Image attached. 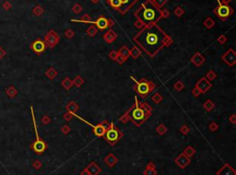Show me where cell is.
Here are the masks:
<instances>
[{"instance_id":"obj_1","label":"cell","mask_w":236,"mask_h":175,"mask_svg":"<svg viewBox=\"0 0 236 175\" xmlns=\"http://www.w3.org/2000/svg\"><path fill=\"white\" fill-rule=\"evenodd\" d=\"M134 42L146 54L153 58L165 47L173 44V40L157 24L145 26L133 38Z\"/></svg>"},{"instance_id":"obj_2","label":"cell","mask_w":236,"mask_h":175,"mask_svg":"<svg viewBox=\"0 0 236 175\" xmlns=\"http://www.w3.org/2000/svg\"><path fill=\"white\" fill-rule=\"evenodd\" d=\"M152 115V107L146 102H140L138 96H135V103L127 109V111L119 118V120L125 124L131 121L136 127L143 125Z\"/></svg>"},{"instance_id":"obj_3","label":"cell","mask_w":236,"mask_h":175,"mask_svg":"<svg viewBox=\"0 0 236 175\" xmlns=\"http://www.w3.org/2000/svg\"><path fill=\"white\" fill-rule=\"evenodd\" d=\"M135 16L145 27L157 23L161 18V10L152 0H147L135 11Z\"/></svg>"},{"instance_id":"obj_4","label":"cell","mask_w":236,"mask_h":175,"mask_svg":"<svg viewBox=\"0 0 236 175\" xmlns=\"http://www.w3.org/2000/svg\"><path fill=\"white\" fill-rule=\"evenodd\" d=\"M131 80L135 82L136 85L134 86V90L137 92V94L140 96V98H147L149 95H151L154 89L156 88V84L151 82L147 80L146 78H141L140 80H137L135 77L130 76Z\"/></svg>"},{"instance_id":"obj_5","label":"cell","mask_w":236,"mask_h":175,"mask_svg":"<svg viewBox=\"0 0 236 175\" xmlns=\"http://www.w3.org/2000/svg\"><path fill=\"white\" fill-rule=\"evenodd\" d=\"M31 112H32V117H33V128H34V131H35V136H36V140L34 141V143L33 144V149L38 153L41 154L46 149H47V145L44 141L40 139L39 133L37 130V124H36V120H35V116H34V112H33V107L31 106Z\"/></svg>"},{"instance_id":"obj_6","label":"cell","mask_w":236,"mask_h":175,"mask_svg":"<svg viewBox=\"0 0 236 175\" xmlns=\"http://www.w3.org/2000/svg\"><path fill=\"white\" fill-rule=\"evenodd\" d=\"M123 136L124 134L115 126V124L111 127V128L106 130L104 135L105 140L111 146H115L118 141L123 138Z\"/></svg>"},{"instance_id":"obj_7","label":"cell","mask_w":236,"mask_h":175,"mask_svg":"<svg viewBox=\"0 0 236 175\" xmlns=\"http://www.w3.org/2000/svg\"><path fill=\"white\" fill-rule=\"evenodd\" d=\"M214 12L216 13V15L220 18L225 20L226 18H228L234 13V9L231 6H227V5H224V4H221L219 1V6L214 9Z\"/></svg>"},{"instance_id":"obj_8","label":"cell","mask_w":236,"mask_h":175,"mask_svg":"<svg viewBox=\"0 0 236 175\" xmlns=\"http://www.w3.org/2000/svg\"><path fill=\"white\" fill-rule=\"evenodd\" d=\"M73 116H76V117H78L79 120L83 121V122H84L86 125H88V126L91 127V128H92V129H93V133H94V135H95L96 137H99V138L104 137L106 130H105V128H103V127L101 125V123L95 126V125H92L91 123H90L89 121L85 120L83 117H81L80 116H78V115H76V114H74V115H73Z\"/></svg>"},{"instance_id":"obj_9","label":"cell","mask_w":236,"mask_h":175,"mask_svg":"<svg viewBox=\"0 0 236 175\" xmlns=\"http://www.w3.org/2000/svg\"><path fill=\"white\" fill-rule=\"evenodd\" d=\"M221 60L230 67L234 66L236 63V52L234 49H229L221 55Z\"/></svg>"},{"instance_id":"obj_10","label":"cell","mask_w":236,"mask_h":175,"mask_svg":"<svg viewBox=\"0 0 236 175\" xmlns=\"http://www.w3.org/2000/svg\"><path fill=\"white\" fill-rule=\"evenodd\" d=\"M59 40H60L59 36L57 35L54 31H49V32L46 34V36H45V44H46V46L49 47V48H54V47H55V46L58 44Z\"/></svg>"},{"instance_id":"obj_11","label":"cell","mask_w":236,"mask_h":175,"mask_svg":"<svg viewBox=\"0 0 236 175\" xmlns=\"http://www.w3.org/2000/svg\"><path fill=\"white\" fill-rule=\"evenodd\" d=\"M197 88L199 89V91L201 92V94H205L207 93L211 87H212V83H210V81H208L205 76L200 78L197 83H196V85H195Z\"/></svg>"},{"instance_id":"obj_12","label":"cell","mask_w":236,"mask_h":175,"mask_svg":"<svg viewBox=\"0 0 236 175\" xmlns=\"http://www.w3.org/2000/svg\"><path fill=\"white\" fill-rule=\"evenodd\" d=\"M174 162L181 168V169H185L190 162H191V159L188 158L187 156H186L184 153L179 154L175 159H174Z\"/></svg>"},{"instance_id":"obj_13","label":"cell","mask_w":236,"mask_h":175,"mask_svg":"<svg viewBox=\"0 0 236 175\" xmlns=\"http://www.w3.org/2000/svg\"><path fill=\"white\" fill-rule=\"evenodd\" d=\"M121 1V6L119 8V12L124 15L125 14L138 0H120Z\"/></svg>"},{"instance_id":"obj_14","label":"cell","mask_w":236,"mask_h":175,"mask_svg":"<svg viewBox=\"0 0 236 175\" xmlns=\"http://www.w3.org/2000/svg\"><path fill=\"white\" fill-rule=\"evenodd\" d=\"M32 49L33 51L36 53V54H41L42 53L45 49H46V44L44 41L41 40V39H37L35 40L33 44H32Z\"/></svg>"},{"instance_id":"obj_15","label":"cell","mask_w":236,"mask_h":175,"mask_svg":"<svg viewBox=\"0 0 236 175\" xmlns=\"http://www.w3.org/2000/svg\"><path fill=\"white\" fill-rule=\"evenodd\" d=\"M216 174L217 175H236L235 171L234 170V168L230 165V164H228V163H226V164H224L217 173H216Z\"/></svg>"},{"instance_id":"obj_16","label":"cell","mask_w":236,"mask_h":175,"mask_svg":"<svg viewBox=\"0 0 236 175\" xmlns=\"http://www.w3.org/2000/svg\"><path fill=\"white\" fill-rule=\"evenodd\" d=\"M206 59L205 57L200 53V52H196L190 59V62L196 66V67H200L204 63H205Z\"/></svg>"},{"instance_id":"obj_17","label":"cell","mask_w":236,"mask_h":175,"mask_svg":"<svg viewBox=\"0 0 236 175\" xmlns=\"http://www.w3.org/2000/svg\"><path fill=\"white\" fill-rule=\"evenodd\" d=\"M94 23L96 25L97 30H99V31L106 30L109 27V20L104 17H100Z\"/></svg>"},{"instance_id":"obj_18","label":"cell","mask_w":236,"mask_h":175,"mask_svg":"<svg viewBox=\"0 0 236 175\" xmlns=\"http://www.w3.org/2000/svg\"><path fill=\"white\" fill-rule=\"evenodd\" d=\"M85 170L89 173L90 175H98L102 172V169L94 161H91Z\"/></svg>"},{"instance_id":"obj_19","label":"cell","mask_w":236,"mask_h":175,"mask_svg":"<svg viewBox=\"0 0 236 175\" xmlns=\"http://www.w3.org/2000/svg\"><path fill=\"white\" fill-rule=\"evenodd\" d=\"M118 159L113 154V153H109L105 158H104V162L109 166V167H114L116 163H117Z\"/></svg>"},{"instance_id":"obj_20","label":"cell","mask_w":236,"mask_h":175,"mask_svg":"<svg viewBox=\"0 0 236 175\" xmlns=\"http://www.w3.org/2000/svg\"><path fill=\"white\" fill-rule=\"evenodd\" d=\"M116 38H117V35L116 34V32L114 31H112V30H109L104 36H103V39H104V40L107 42V43H112V42H114L116 39Z\"/></svg>"},{"instance_id":"obj_21","label":"cell","mask_w":236,"mask_h":175,"mask_svg":"<svg viewBox=\"0 0 236 175\" xmlns=\"http://www.w3.org/2000/svg\"><path fill=\"white\" fill-rule=\"evenodd\" d=\"M79 109V105L76 103V102H74V101H70L68 105H66V110L68 111V112H69V113H71V114H76L77 113V111Z\"/></svg>"},{"instance_id":"obj_22","label":"cell","mask_w":236,"mask_h":175,"mask_svg":"<svg viewBox=\"0 0 236 175\" xmlns=\"http://www.w3.org/2000/svg\"><path fill=\"white\" fill-rule=\"evenodd\" d=\"M143 174L144 175H157V171H156V167L155 165L152 163V162H150L145 171L143 172Z\"/></svg>"},{"instance_id":"obj_23","label":"cell","mask_w":236,"mask_h":175,"mask_svg":"<svg viewBox=\"0 0 236 175\" xmlns=\"http://www.w3.org/2000/svg\"><path fill=\"white\" fill-rule=\"evenodd\" d=\"M140 55H141V50L138 46H134L130 50V56L133 59H138V57H140Z\"/></svg>"},{"instance_id":"obj_24","label":"cell","mask_w":236,"mask_h":175,"mask_svg":"<svg viewBox=\"0 0 236 175\" xmlns=\"http://www.w3.org/2000/svg\"><path fill=\"white\" fill-rule=\"evenodd\" d=\"M61 85H62L66 90H69V89L73 86V81H72L69 77H66V78L62 81Z\"/></svg>"},{"instance_id":"obj_25","label":"cell","mask_w":236,"mask_h":175,"mask_svg":"<svg viewBox=\"0 0 236 175\" xmlns=\"http://www.w3.org/2000/svg\"><path fill=\"white\" fill-rule=\"evenodd\" d=\"M118 53L127 60V58L130 56V50H129L126 46H123V47H121L120 50L118 51Z\"/></svg>"},{"instance_id":"obj_26","label":"cell","mask_w":236,"mask_h":175,"mask_svg":"<svg viewBox=\"0 0 236 175\" xmlns=\"http://www.w3.org/2000/svg\"><path fill=\"white\" fill-rule=\"evenodd\" d=\"M186 156H187L188 158H191V157H193L195 154H196V149L192 147V146H187L186 149H185V150H184V152H183Z\"/></svg>"},{"instance_id":"obj_27","label":"cell","mask_w":236,"mask_h":175,"mask_svg":"<svg viewBox=\"0 0 236 175\" xmlns=\"http://www.w3.org/2000/svg\"><path fill=\"white\" fill-rule=\"evenodd\" d=\"M45 75H46L49 79L53 80V79H55V78L56 77V75H57V71L55 70V68H53V67H50L48 70L45 71Z\"/></svg>"},{"instance_id":"obj_28","label":"cell","mask_w":236,"mask_h":175,"mask_svg":"<svg viewBox=\"0 0 236 175\" xmlns=\"http://www.w3.org/2000/svg\"><path fill=\"white\" fill-rule=\"evenodd\" d=\"M203 107H204V109L206 110V111H208V112H210L211 110H213L214 109V107H215V104L210 100V99H208L204 104H203Z\"/></svg>"},{"instance_id":"obj_29","label":"cell","mask_w":236,"mask_h":175,"mask_svg":"<svg viewBox=\"0 0 236 175\" xmlns=\"http://www.w3.org/2000/svg\"><path fill=\"white\" fill-rule=\"evenodd\" d=\"M73 81V85H75L76 87H81V85H83L84 84V79H83V77H81L80 75H77L75 78H74V80H72Z\"/></svg>"},{"instance_id":"obj_30","label":"cell","mask_w":236,"mask_h":175,"mask_svg":"<svg viewBox=\"0 0 236 175\" xmlns=\"http://www.w3.org/2000/svg\"><path fill=\"white\" fill-rule=\"evenodd\" d=\"M151 100H152L155 104H160V103L163 100V96H162L160 93H155V94L152 95Z\"/></svg>"},{"instance_id":"obj_31","label":"cell","mask_w":236,"mask_h":175,"mask_svg":"<svg viewBox=\"0 0 236 175\" xmlns=\"http://www.w3.org/2000/svg\"><path fill=\"white\" fill-rule=\"evenodd\" d=\"M73 22H83V23H93L92 21H91V18H90V17L89 16V15H84L80 19H78V20H72Z\"/></svg>"},{"instance_id":"obj_32","label":"cell","mask_w":236,"mask_h":175,"mask_svg":"<svg viewBox=\"0 0 236 175\" xmlns=\"http://www.w3.org/2000/svg\"><path fill=\"white\" fill-rule=\"evenodd\" d=\"M156 131H157L159 135L162 136V135H164V134L167 132V128L165 127V125H163V124H160L157 128H156Z\"/></svg>"},{"instance_id":"obj_33","label":"cell","mask_w":236,"mask_h":175,"mask_svg":"<svg viewBox=\"0 0 236 175\" xmlns=\"http://www.w3.org/2000/svg\"><path fill=\"white\" fill-rule=\"evenodd\" d=\"M205 77H206L208 81H214V80L217 78V73H216L214 71L210 70L207 72V74H206Z\"/></svg>"},{"instance_id":"obj_34","label":"cell","mask_w":236,"mask_h":175,"mask_svg":"<svg viewBox=\"0 0 236 175\" xmlns=\"http://www.w3.org/2000/svg\"><path fill=\"white\" fill-rule=\"evenodd\" d=\"M173 88H174V90H175V91H177V92H181V91L185 88V83H184L182 81H177V82L174 83Z\"/></svg>"},{"instance_id":"obj_35","label":"cell","mask_w":236,"mask_h":175,"mask_svg":"<svg viewBox=\"0 0 236 175\" xmlns=\"http://www.w3.org/2000/svg\"><path fill=\"white\" fill-rule=\"evenodd\" d=\"M108 1H109L111 6L113 8H115L116 10H119V8L121 6V1L120 0H108Z\"/></svg>"},{"instance_id":"obj_36","label":"cell","mask_w":236,"mask_h":175,"mask_svg":"<svg viewBox=\"0 0 236 175\" xmlns=\"http://www.w3.org/2000/svg\"><path fill=\"white\" fill-rule=\"evenodd\" d=\"M97 32H98V30H97V28H96V27H94V26H91V27H90V28L87 30V33H88V35L90 36V37L95 36L96 34H97Z\"/></svg>"},{"instance_id":"obj_37","label":"cell","mask_w":236,"mask_h":175,"mask_svg":"<svg viewBox=\"0 0 236 175\" xmlns=\"http://www.w3.org/2000/svg\"><path fill=\"white\" fill-rule=\"evenodd\" d=\"M7 94L8 95V96H10V97H14V96L17 95V90L15 89V87H14V86H10V87H8V88H7Z\"/></svg>"},{"instance_id":"obj_38","label":"cell","mask_w":236,"mask_h":175,"mask_svg":"<svg viewBox=\"0 0 236 175\" xmlns=\"http://www.w3.org/2000/svg\"><path fill=\"white\" fill-rule=\"evenodd\" d=\"M204 26H205L207 29H211V28L214 26V21H213L210 18H207V19L205 20Z\"/></svg>"},{"instance_id":"obj_39","label":"cell","mask_w":236,"mask_h":175,"mask_svg":"<svg viewBox=\"0 0 236 175\" xmlns=\"http://www.w3.org/2000/svg\"><path fill=\"white\" fill-rule=\"evenodd\" d=\"M190 131V128L187 125H183L181 128H180V132L183 134V135H187Z\"/></svg>"},{"instance_id":"obj_40","label":"cell","mask_w":236,"mask_h":175,"mask_svg":"<svg viewBox=\"0 0 236 175\" xmlns=\"http://www.w3.org/2000/svg\"><path fill=\"white\" fill-rule=\"evenodd\" d=\"M208 129L212 132H215L216 130L219 129V125L216 122H211L208 126Z\"/></svg>"},{"instance_id":"obj_41","label":"cell","mask_w":236,"mask_h":175,"mask_svg":"<svg viewBox=\"0 0 236 175\" xmlns=\"http://www.w3.org/2000/svg\"><path fill=\"white\" fill-rule=\"evenodd\" d=\"M118 55H119L118 51H115V50H113V51H111L109 52V58H110L112 61H116V58L118 57Z\"/></svg>"},{"instance_id":"obj_42","label":"cell","mask_w":236,"mask_h":175,"mask_svg":"<svg viewBox=\"0 0 236 175\" xmlns=\"http://www.w3.org/2000/svg\"><path fill=\"white\" fill-rule=\"evenodd\" d=\"M101 125L105 128V130H108L109 128H111V127L114 125V123H110L109 121H107V120H104V121H103V122H101Z\"/></svg>"},{"instance_id":"obj_43","label":"cell","mask_w":236,"mask_h":175,"mask_svg":"<svg viewBox=\"0 0 236 175\" xmlns=\"http://www.w3.org/2000/svg\"><path fill=\"white\" fill-rule=\"evenodd\" d=\"M70 130H71V128H70V127H69L68 125H64V126L61 128V132H62L63 134H65V135L68 134V133L70 132Z\"/></svg>"},{"instance_id":"obj_44","label":"cell","mask_w":236,"mask_h":175,"mask_svg":"<svg viewBox=\"0 0 236 175\" xmlns=\"http://www.w3.org/2000/svg\"><path fill=\"white\" fill-rule=\"evenodd\" d=\"M63 117H64V119H65L66 121L69 122V121H71L72 118H73V114H71V113H69V112H67V113L64 114Z\"/></svg>"},{"instance_id":"obj_45","label":"cell","mask_w":236,"mask_h":175,"mask_svg":"<svg viewBox=\"0 0 236 175\" xmlns=\"http://www.w3.org/2000/svg\"><path fill=\"white\" fill-rule=\"evenodd\" d=\"M153 2H154V4L157 6L159 8H160L162 6H164L166 4L167 0H154Z\"/></svg>"},{"instance_id":"obj_46","label":"cell","mask_w":236,"mask_h":175,"mask_svg":"<svg viewBox=\"0 0 236 175\" xmlns=\"http://www.w3.org/2000/svg\"><path fill=\"white\" fill-rule=\"evenodd\" d=\"M50 122H51V118H50L48 116L44 115V116L42 117V123L43 125H48Z\"/></svg>"},{"instance_id":"obj_47","label":"cell","mask_w":236,"mask_h":175,"mask_svg":"<svg viewBox=\"0 0 236 175\" xmlns=\"http://www.w3.org/2000/svg\"><path fill=\"white\" fill-rule=\"evenodd\" d=\"M192 95L195 96V97H198L199 96H201V92L199 91V89L197 88L196 86L193 88V90H192Z\"/></svg>"},{"instance_id":"obj_48","label":"cell","mask_w":236,"mask_h":175,"mask_svg":"<svg viewBox=\"0 0 236 175\" xmlns=\"http://www.w3.org/2000/svg\"><path fill=\"white\" fill-rule=\"evenodd\" d=\"M217 40H218V42H219V43H221V44H224V43L227 41V38H226L224 35H221L218 38V39H217Z\"/></svg>"},{"instance_id":"obj_49","label":"cell","mask_w":236,"mask_h":175,"mask_svg":"<svg viewBox=\"0 0 236 175\" xmlns=\"http://www.w3.org/2000/svg\"><path fill=\"white\" fill-rule=\"evenodd\" d=\"M116 61L119 64H123V63H125V62L126 61V59H125V58H124V57H123L122 55H120V54H119V55H118V57H117V58H116Z\"/></svg>"},{"instance_id":"obj_50","label":"cell","mask_w":236,"mask_h":175,"mask_svg":"<svg viewBox=\"0 0 236 175\" xmlns=\"http://www.w3.org/2000/svg\"><path fill=\"white\" fill-rule=\"evenodd\" d=\"M174 13H175V15H176L177 17H181V16L183 15V13H184V10H183L180 6H178V7L175 9Z\"/></svg>"},{"instance_id":"obj_51","label":"cell","mask_w":236,"mask_h":175,"mask_svg":"<svg viewBox=\"0 0 236 175\" xmlns=\"http://www.w3.org/2000/svg\"><path fill=\"white\" fill-rule=\"evenodd\" d=\"M65 35H66V37H67L68 39H72V38L74 37V32H73L71 30H68V31H66Z\"/></svg>"},{"instance_id":"obj_52","label":"cell","mask_w":236,"mask_h":175,"mask_svg":"<svg viewBox=\"0 0 236 175\" xmlns=\"http://www.w3.org/2000/svg\"><path fill=\"white\" fill-rule=\"evenodd\" d=\"M33 168L34 169H36V170H39L40 168L42 167V162L40 161H35L34 162H33Z\"/></svg>"},{"instance_id":"obj_53","label":"cell","mask_w":236,"mask_h":175,"mask_svg":"<svg viewBox=\"0 0 236 175\" xmlns=\"http://www.w3.org/2000/svg\"><path fill=\"white\" fill-rule=\"evenodd\" d=\"M229 122L232 123L233 125H235L236 124V115L235 114H233L230 117H229Z\"/></svg>"},{"instance_id":"obj_54","label":"cell","mask_w":236,"mask_h":175,"mask_svg":"<svg viewBox=\"0 0 236 175\" xmlns=\"http://www.w3.org/2000/svg\"><path fill=\"white\" fill-rule=\"evenodd\" d=\"M81 9H82V7H81L79 5H78V4H77V5H75V6H73V11H74L75 13H79Z\"/></svg>"},{"instance_id":"obj_55","label":"cell","mask_w":236,"mask_h":175,"mask_svg":"<svg viewBox=\"0 0 236 175\" xmlns=\"http://www.w3.org/2000/svg\"><path fill=\"white\" fill-rule=\"evenodd\" d=\"M169 15L170 14H169V11L167 9H164V10L161 11V18H167Z\"/></svg>"},{"instance_id":"obj_56","label":"cell","mask_w":236,"mask_h":175,"mask_svg":"<svg viewBox=\"0 0 236 175\" xmlns=\"http://www.w3.org/2000/svg\"><path fill=\"white\" fill-rule=\"evenodd\" d=\"M5 54H6L5 51H4V50H2V49L0 48V59H1L3 56H5Z\"/></svg>"},{"instance_id":"obj_57","label":"cell","mask_w":236,"mask_h":175,"mask_svg":"<svg viewBox=\"0 0 236 175\" xmlns=\"http://www.w3.org/2000/svg\"><path fill=\"white\" fill-rule=\"evenodd\" d=\"M221 4H224V5H227L229 2H231L232 0H219Z\"/></svg>"},{"instance_id":"obj_58","label":"cell","mask_w":236,"mask_h":175,"mask_svg":"<svg viewBox=\"0 0 236 175\" xmlns=\"http://www.w3.org/2000/svg\"><path fill=\"white\" fill-rule=\"evenodd\" d=\"M80 175H90V174H89V173H88V172L84 169V170L80 173Z\"/></svg>"},{"instance_id":"obj_59","label":"cell","mask_w":236,"mask_h":175,"mask_svg":"<svg viewBox=\"0 0 236 175\" xmlns=\"http://www.w3.org/2000/svg\"><path fill=\"white\" fill-rule=\"evenodd\" d=\"M153 1H154V0H153Z\"/></svg>"}]
</instances>
